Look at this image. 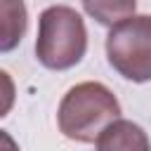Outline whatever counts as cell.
I'll return each instance as SVG.
<instances>
[{
	"label": "cell",
	"mask_w": 151,
	"mask_h": 151,
	"mask_svg": "<svg viewBox=\"0 0 151 151\" xmlns=\"http://www.w3.org/2000/svg\"><path fill=\"white\" fill-rule=\"evenodd\" d=\"M0 14H2V38H0V50L9 52L14 50L28 26L26 7L21 0H0Z\"/></svg>",
	"instance_id": "5"
},
{
	"label": "cell",
	"mask_w": 151,
	"mask_h": 151,
	"mask_svg": "<svg viewBox=\"0 0 151 151\" xmlns=\"http://www.w3.org/2000/svg\"><path fill=\"white\" fill-rule=\"evenodd\" d=\"M85 12L101 26H116L130 17H134L137 0H80Z\"/></svg>",
	"instance_id": "6"
},
{
	"label": "cell",
	"mask_w": 151,
	"mask_h": 151,
	"mask_svg": "<svg viewBox=\"0 0 151 151\" xmlns=\"http://www.w3.org/2000/svg\"><path fill=\"white\" fill-rule=\"evenodd\" d=\"M2 139L7 142V151H17V149H14V142L9 139V134H2Z\"/></svg>",
	"instance_id": "7"
},
{
	"label": "cell",
	"mask_w": 151,
	"mask_h": 151,
	"mask_svg": "<svg viewBox=\"0 0 151 151\" xmlns=\"http://www.w3.org/2000/svg\"><path fill=\"white\" fill-rule=\"evenodd\" d=\"M97 151H151V142L142 125L118 118L99 134Z\"/></svg>",
	"instance_id": "4"
},
{
	"label": "cell",
	"mask_w": 151,
	"mask_h": 151,
	"mask_svg": "<svg viewBox=\"0 0 151 151\" xmlns=\"http://www.w3.org/2000/svg\"><path fill=\"white\" fill-rule=\"evenodd\" d=\"M106 57L118 76L132 83L151 80V14H134L106 35Z\"/></svg>",
	"instance_id": "3"
},
{
	"label": "cell",
	"mask_w": 151,
	"mask_h": 151,
	"mask_svg": "<svg viewBox=\"0 0 151 151\" xmlns=\"http://www.w3.org/2000/svg\"><path fill=\"white\" fill-rule=\"evenodd\" d=\"M120 118V104L116 94L94 80L78 83L73 85L57 111V123L64 137L80 142V144H92L99 139V134Z\"/></svg>",
	"instance_id": "1"
},
{
	"label": "cell",
	"mask_w": 151,
	"mask_h": 151,
	"mask_svg": "<svg viewBox=\"0 0 151 151\" xmlns=\"http://www.w3.org/2000/svg\"><path fill=\"white\" fill-rule=\"evenodd\" d=\"M87 50V28L83 17L68 5H52L38 19L35 57L50 71L73 68Z\"/></svg>",
	"instance_id": "2"
}]
</instances>
